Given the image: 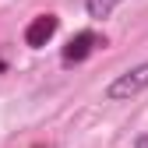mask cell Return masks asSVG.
<instances>
[{
    "label": "cell",
    "instance_id": "cell-1",
    "mask_svg": "<svg viewBox=\"0 0 148 148\" xmlns=\"http://www.w3.org/2000/svg\"><path fill=\"white\" fill-rule=\"evenodd\" d=\"M145 88H148V60L131 67V71H123V74H116V78L106 85V102H131Z\"/></svg>",
    "mask_w": 148,
    "mask_h": 148
},
{
    "label": "cell",
    "instance_id": "cell-4",
    "mask_svg": "<svg viewBox=\"0 0 148 148\" xmlns=\"http://www.w3.org/2000/svg\"><path fill=\"white\" fill-rule=\"evenodd\" d=\"M120 4H123V0H85V11H88V18L102 21V18H109Z\"/></svg>",
    "mask_w": 148,
    "mask_h": 148
},
{
    "label": "cell",
    "instance_id": "cell-2",
    "mask_svg": "<svg viewBox=\"0 0 148 148\" xmlns=\"http://www.w3.org/2000/svg\"><path fill=\"white\" fill-rule=\"evenodd\" d=\"M99 46H106V39H102V35L99 32H92V28H85V32H78V35H74V39L64 46V53H60V60L71 67V64H81V60H88L92 57V53H95Z\"/></svg>",
    "mask_w": 148,
    "mask_h": 148
},
{
    "label": "cell",
    "instance_id": "cell-5",
    "mask_svg": "<svg viewBox=\"0 0 148 148\" xmlns=\"http://www.w3.org/2000/svg\"><path fill=\"white\" fill-rule=\"evenodd\" d=\"M134 148H148V134H138L134 138Z\"/></svg>",
    "mask_w": 148,
    "mask_h": 148
},
{
    "label": "cell",
    "instance_id": "cell-6",
    "mask_svg": "<svg viewBox=\"0 0 148 148\" xmlns=\"http://www.w3.org/2000/svg\"><path fill=\"white\" fill-rule=\"evenodd\" d=\"M4 71H7V60H0V74H4Z\"/></svg>",
    "mask_w": 148,
    "mask_h": 148
},
{
    "label": "cell",
    "instance_id": "cell-3",
    "mask_svg": "<svg viewBox=\"0 0 148 148\" xmlns=\"http://www.w3.org/2000/svg\"><path fill=\"white\" fill-rule=\"evenodd\" d=\"M57 28H60V18L57 14H35L28 21V28H25V46L28 49H42L53 35H57Z\"/></svg>",
    "mask_w": 148,
    "mask_h": 148
},
{
    "label": "cell",
    "instance_id": "cell-7",
    "mask_svg": "<svg viewBox=\"0 0 148 148\" xmlns=\"http://www.w3.org/2000/svg\"><path fill=\"white\" fill-rule=\"evenodd\" d=\"M35 148H42V145H35Z\"/></svg>",
    "mask_w": 148,
    "mask_h": 148
}]
</instances>
